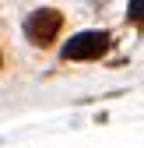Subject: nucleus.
Returning <instances> with one entry per match:
<instances>
[{"label": "nucleus", "mask_w": 144, "mask_h": 148, "mask_svg": "<svg viewBox=\"0 0 144 148\" xmlns=\"http://www.w3.org/2000/svg\"><path fill=\"white\" fill-rule=\"evenodd\" d=\"M60 28H63V14L53 7H39L25 18V39L32 46H49L60 35Z\"/></svg>", "instance_id": "1"}, {"label": "nucleus", "mask_w": 144, "mask_h": 148, "mask_svg": "<svg viewBox=\"0 0 144 148\" xmlns=\"http://www.w3.org/2000/svg\"><path fill=\"white\" fill-rule=\"evenodd\" d=\"M105 49H109V35L88 28V32H77L74 39L63 46V60H98Z\"/></svg>", "instance_id": "2"}, {"label": "nucleus", "mask_w": 144, "mask_h": 148, "mask_svg": "<svg viewBox=\"0 0 144 148\" xmlns=\"http://www.w3.org/2000/svg\"><path fill=\"white\" fill-rule=\"evenodd\" d=\"M130 18L134 21H144V0H130Z\"/></svg>", "instance_id": "3"}, {"label": "nucleus", "mask_w": 144, "mask_h": 148, "mask_svg": "<svg viewBox=\"0 0 144 148\" xmlns=\"http://www.w3.org/2000/svg\"><path fill=\"white\" fill-rule=\"evenodd\" d=\"M0 60H4V57H0Z\"/></svg>", "instance_id": "4"}]
</instances>
